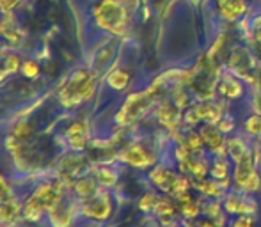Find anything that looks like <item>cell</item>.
I'll return each instance as SVG.
<instances>
[{
  "label": "cell",
  "mask_w": 261,
  "mask_h": 227,
  "mask_svg": "<svg viewBox=\"0 0 261 227\" xmlns=\"http://www.w3.org/2000/svg\"><path fill=\"white\" fill-rule=\"evenodd\" d=\"M210 176L219 183L227 181V179H229V163H227V160L220 158V156H215L213 165L210 167Z\"/></svg>",
  "instance_id": "obj_16"
},
{
  "label": "cell",
  "mask_w": 261,
  "mask_h": 227,
  "mask_svg": "<svg viewBox=\"0 0 261 227\" xmlns=\"http://www.w3.org/2000/svg\"><path fill=\"white\" fill-rule=\"evenodd\" d=\"M117 158H119L124 165L132 167V169H139V171L149 169V167L155 165V162H156V156L153 155L144 144H141V142H130V144L119 153Z\"/></svg>",
  "instance_id": "obj_5"
},
{
  "label": "cell",
  "mask_w": 261,
  "mask_h": 227,
  "mask_svg": "<svg viewBox=\"0 0 261 227\" xmlns=\"http://www.w3.org/2000/svg\"><path fill=\"white\" fill-rule=\"evenodd\" d=\"M226 151H227V155L233 158V162H240L242 158H245V156L251 155L247 144H245L242 137L227 138L226 140Z\"/></svg>",
  "instance_id": "obj_13"
},
{
  "label": "cell",
  "mask_w": 261,
  "mask_h": 227,
  "mask_svg": "<svg viewBox=\"0 0 261 227\" xmlns=\"http://www.w3.org/2000/svg\"><path fill=\"white\" fill-rule=\"evenodd\" d=\"M14 195H18L16 183H14L9 176L0 171V204L11 201Z\"/></svg>",
  "instance_id": "obj_15"
},
{
  "label": "cell",
  "mask_w": 261,
  "mask_h": 227,
  "mask_svg": "<svg viewBox=\"0 0 261 227\" xmlns=\"http://www.w3.org/2000/svg\"><path fill=\"white\" fill-rule=\"evenodd\" d=\"M234 76L237 75H233L231 71L226 73L224 80L219 83L217 93H219V96L224 98V100H237V98H240L242 94H244V86H242Z\"/></svg>",
  "instance_id": "obj_11"
},
{
  "label": "cell",
  "mask_w": 261,
  "mask_h": 227,
  "mask_svg": "<svg viewBox=\"0 0 261 227\" xmlns=\"http://www.w3.org/2000/svg\"><path fill=\"white\" fill-rule=\"evenodd\" d=\"M160 201V197L155 192H148L142 195V199L139 201V210L144 211V213H153L156 208V203Z\"/></svg>",
  "instance_id": "obj_19"
},
{
  "label": "cell",
  "mask_w": 261,
  "mask_h": 227,
  "mask_svg": "<svg viewBox=\"0 0 261 227\" xmlns=\"http://www.w3.org/2000/svg\"><path fill=\"white\" fill-rule=\"evenodd\" d=\"M192 227H219L215 224V222L212 220V218H196V222L192 224Z\"/></svg>",
  "instance_id": "obj_23"
},
{
  "label": "cell",
  "mask_w": 261,
  "mask_h": 227,
  "mask_svg": "<svg viewBox=\"0 0 261 227\" xmlns=\"http://www.w3.org/2000/svg\"><path fill=\"white\" fill-rule=\"evenodd\" d=\"M217 128H219L222 133H229V131L234 130V123H233V119H231L229 114H226L224 117H220L219 123H217Z\"/></svg>",
  "instance_id": "obj_21"
},
{
  "label": "cell",
  "mask_w": 261,
  "mask_h": 227,
  "mask_svg": "<svg viewBox=\"0 0 261 227\" xmlns=\"http://www.w3.org/2000/svg\"><path fill=\"white\" fill-rule=\"evenodd\" d=\"M132 75L126 69H112L105 75V86L116 93H123L130 87Z\"/></svg>",
  "instance_id": "obj_12"
},
{
  "label": "cell",
  "mask_w": 261,
  "mask_h": 227,
  "mask_svg": "<svg viewBox=\"0 0 261 227\" xmlns=\"http://www.w3.org/2000/svg\"><path fill=\"white\" fill-rule=\"evenodd\" d=\"M222 208L229 217H240V215H256L258 204L252 197H245L240 193H226L222 201Z\"/></svg>",
  "instance_id": "obj_6"
},
{
  "label": "cell",
  "mask_w": 261,
  "mask_h": 227,
  "mask_svg": "<svg viewBox=\"0 0 261 227\" xmlns=\"http://www.w3.org/2000/svg\"><path fill=\"white\" fill-rule=\"evenodd\" d=\"M116 211V201L109 190H100L93 197L80 201L79 204V220L84 224L100 225L107 224L114 217Z\"/></svg>",
  "instance_id": "obj_2"
},
{
  "label": "cell",
  "mask_w": 261,
  "mask_h": 227,
  "mask_svg": "<svg viewBox=\"0 0 261 227\" xmlns=\"http://www.w3.org/2000/svg\"><path fill=\"white\" fill-rule=\"evenodd\" d=\"M100 185H98L96 178L93 176V172H87V174L80 176L79 179H75V183L71 185L69 192L76 197L79 201H84L87 197H93L94 193L100 192Z\"/></svg>",
  "instance_id": "obj_9"
},
{
  "label": "cell",
  "mask_w": 261,
  "mask_h": 227,
  "mask_svg": "<svg viewBox=\"0 0 261 227\" xmlns=\"http://www.w3.org/2000/svg\"><path fill=\"white\" fill-rule=\"evenodd\" d=\"M227 227H254V218L251 215H240V217H234Z\"/></svg>",
  "instance_id": "obj_20"
},
{
  "label": "cell",
  "mask_w": 261,
  "mask_h": 227,
  "mask_svg": "<svg viewBox=\"0 0 261 227\" xmlns=\"http://www.w3.org/2000/svg\"><path fill=\"white\" fill-rule=\"evenodd\" d=\"M181 108L176 107L172 100H162L156 108V119L164 128L171 131H178L181 128Z\"/></svg>",
  "instance_id": "obj_8"
},
{
  "label": "cell",
  "mask_w": 261,
  "mask_h": 227,
  "mask_svg": "<svg viewBox=\"0 0 261 227\" xmlns=\"http://www.w3.org/2000/svg\"><path fill=\"white\" fill-rule=\"evenodd\" d=\"M94 21L101 31L119 36L126 31L128 13L121 0H101L94 7Z\"/></svg>",
  "instance_id": "obj_3"
},
{
  "label": "cell",
  "mask_w": 261,
  "mask_h": 227,
  "mask_svg": "<svg viewBox=\"0 0 261 227\" xmlns=\"http://www.w3.org/2000/svg\"><path fill=\"white\" fill-rule=\"evenodd\" d=\"M244 131L249 137H261V114H252L245 119Z\"/></svg>",
  "instance_id": "obj_17"
},
{
  "label": "cell",
  "mask_w": 261,
  "mask_h": 227,
  "mask_svg": "<svg viewBox=\"0 0 261 227\" xmlns=\"http://www.w3.org/2000/svg\"><path fill=\"white\" fill-rule=\"evenodd\" d=\"M245 9H247L245 0H229L219 11L222 14V18H226V20H237V18H240L245 13Z\"/></svg>",
  "instance_id": "obj_14"
},
{
  "label": "cell",
  "mask_w": 261,
  "mask_h": 227,
  "mask_svg": "<svg viewBox=\"0 0 261 227\" xmlns=\"http://www.w3.org/2000/svg\"><path fill=\"white\" fill-rule=\"evenodd\" d=\"M227 2H229V0H217V6H219V9H220V7L226 6Z\"/></svg>",
  "instance_id": "obj_25"
},
{
  "label": "cell",
  "mask_w": 261,
  "mask_h": 227,
  "mask_svg": "<svg viewBox=\"0 0 261 227\" xmlns=\"http://www.w3.org/2000/svg\"><path fill=\"white\" fill-rule=\"evenodd\" d=\"M21 2H25V0H0V11L7 14L13 9H16Z\"/></svg>",
  "instance_id": "obj_22"
},
{
  "label": "cell",
  "mask_w": 261,
  "mask_h": 227,
  "mask_svg": "<svg viewBox=\"0 0 261 227\" xmlns=\"http://www.w3.org/2000/svg\"><path fill=\"white\" fill-rule=\"evenodd\" d=\"M121 4H123V7L126 9V13H134L139 6V0H121Z\"/></svg>",
  "instance_id": "obj_24"
},
{
  "label": "cell",
  "mask_w": 261,
  "mask_h": 227,
  "mask_svg": "<svg viewBox=\"0 0 261 227\" xmlns=\"http://www.w3.org/2000/svg\"><path fill=\"white\" fill-rule=\"evenodd\" d=\"M91 172H93V176L96 178V181L101 190L114 188L117 179H119V172L114 169V167H110V163H100V165L93 167Z\"/></svg>",
  "instance_id": "obj_10"
},
{
  "label": "cell",
  "mask_w": 261,
  "mask_h": 227,
  "mask_svg": "<svg viewBox=\"0 0 261 227\" xmlns=\"http://www.w3.org/2000/svg\"><path fill=\"white\" fill-rule=\"evenodd\" d=\"M156 101V98L151 94L149 89L137 91V93H132L130 96L124 100L121 110L116 114V123L121 128H126L130 124L137 123L139 119L146 116L151 108V105Z\"/></svg>",
  "instance_id": "obj_4"
},
{
  "label": "cell",
  "mask_w": 261,
  "mask_h": 227,
  "mask_svg": "<svg viewBox=\"0 0 261 227\" xmlns=\"http://www.w3.org/2000/svg\"><path fill=\"white\" fill-rule=\"evenodd\" d=\"M23 222V197L14 195L0 204V227H18Z\"/></svg>",
  "instance_id": "obj_7"
},
{
  "label": "cell",
  "mask_w": 261,
  "mask_h": 227,
  "mask_svg": "<svg viewBox=\"0 0 261 227\" xmlns=\"http://www.w3.org/2000/svg\"><path fill=\"white\" fill-rule=\"evenodd\" d=\"M100 76L91 68L73 69L57 89V103L64 110H75L89 103L98 91Z\"/></svg>",
  "instance_id": "obj_1"
},
{
  "label": "cell",
  "mask_w": 261,
  "mask_h": 227,
  "mask_svg": "<svg viewBox=\"0 0 261 227\" xmlns=\"http://www.w3.org/2000/svg\"><path fill=\"white\" fill-rule=\"evenodd\" d=\"M20 71H21V75H23L25 78L34 80V78H38V76H39L41 68H39V62L36 61V59H25V61L21 62Z\"/></svg>",
  "instance_id": "obj_18"
}]
</instances>
